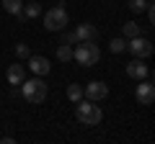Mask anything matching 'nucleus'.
I'll list each match as a JSON object with an SVG mask.
<instances>
[{
  "mask_svg": "<svg viewBox=\"0 0 155 144\" xmlns=\"http://www.w3.org/2000/svg\"><path fill=\"white\" fill-rule=\"evenodd\" d=\"M75 116H78V121L80 124H85V126H98L101 124V118H104V113H101V108L93 103V100H88V98H80L75 103Z\"/></svg>",
  "mask_w": 155,
  "mask_h": 144,
  "instance_id": "1",
  "label": "nucleus"
},
{
  "mask_svg": "<svg viewBox=\"0 0 155 144\" xmlns=\"http://www.w3.org/2000/svg\"><path fill=\"white\" fill-rule=\"evenodd\" d=\"M21 95H23V100L31 103V105L44 103V100H47V83L36 75V77L28 80V83H21Z\"/></svg>",
  "mask_w": 155,
  "mask_h": 144,
  "instance_id": "2",
  "label": "nucleus"
},
{
  "mask_svg": "<svg viewBox=\"0 0 155 144\" xmlns=\"http://www.w3.org/2000/svg\"><path fill=\"white\" fill-rule=\"evenodd\" d=\"M72 59H75L78 64H83V67L98 64V59H101L98 44H93V41H80V44H78V49H72Z\"/></svg>",
  "mask_w": 155,
  "mask_h": 144,
  "instance_id": "3",
  "label": "nucleus"
},
{
  "mask_svg": "<svg viewBox=\"0 0 155 144\" xmlns=\"http://www.w3.org/2000/svg\"><path fill=\"white\" fill-rule=\"evenodd\" d=\"M67 23V11L65 5H54L44 13V28L47 31H62Z\"/></svg>",
  "mask_w": 155,
  "mask_h": 144,
  "instance_id": "4",
  "label": "nucleus"
},
{
  "mask_svg": "<svg viewBox=\"0 0 155 144\" xmlns=\"http://www.w3.org/2000/svg\"><path fill=\"white\" fill-rule=\"evenodd\" d=\"M127 49L132 52L137 59H147V57H153V41L145 39V36H132V39L127 41Z\"/></svg>",
  "mask_w": 155,
  "mask_h": 144,
  "instance_id": "5",
  "label": "nucleus"
},
{
  "mask_svg": "<svg viewBox=\"0 0 155 144\" xmlns=\"http://www.w3.org/2000/svg\"><path fill=\"white\" fill-rule=\"evenodd\" d=\"M106 95H109V85L101 83V80H93V83H88L83 88V98L93 100V103H98V100H104Z\"/></svg>",
  "mask_w": 155,
  "mask_h": 144,
  "instance_id": "6",
  "label": "nucleus"
},
{
  "mask_svg": "<svg viewBox=\"0 0 155 144\" xmlns=\"http://www.w3.org/2000/svg\"><path fill=\"white\" fill-rule=\"evenodd\" d=\"M134 98H137L142 105H153V100H155V85L150 83L147 77H145V80H140L137 90H134Z\"/></svg>",
  "mask_w": 155,
  "mask_h": 144,
  "instance_id": "7",
  "label": "nucleus"
},
{
  "mask_svg": "<svg viewBox=\"0 0 155 144\" xmlns=\"http://www.w3.org/2000/svg\"><path fill=\"white\" fill-rule=\"evenodd\" d=\"M28 70H31L34 75H39V77H44V75H49L52 64H49V59H47V57L31 54V57H28Z\"/></svg>",
  "mask_w": 155,
  "mask_h": 144,
  "instance_id": "8",
  "label": "nucleus"
},
{
  "mask_svg": "<svg viewBox=\"0 0 155 144\" xmlns=\"http://www.w3.org/2000/svg\"><path fill=\"white\" fill-rule=\"evenodd\" d=\"M72 33H75L78 41H96V36H98V31H96L93 23H80Z\"/></svg>",
  "mask_w": 155,
  "mask_h": 144,
  "instance_id": "9",
  "label": "nucleus"
},
{
  "mask_svg": "<svg viewBox=\"0 0 155 144\" xmlns=\"http://www.w3.org/2000/svg\"><path fill=\"white\" fill-rule=\"evenodd\" d=\"M127 75L134 77V80H145L150 75V70H147V64H142V59H134V62L127 64Z\"/></svg>",
  "mask_w": 155,
  "mask_h": 144,
  "instance_id": "10",
  "label": "nucleus"
},
{
  "mask_svg": "<svg viewBox=\"0 0 155 144\" xmlns=\"http://www.w3.org/2000/svg\"><path fill=\"white\" fill-rule=\"evenodd\" d=\"M5 77H8L11 85H21L23 83V64H11L8 72H5Z\"/></svg>",
  "mask_w": 155,
  "mask_h": 144,
  "instance_id": "11",
  "label": "nucleus"
},
{
  "mask_svg": "<svg viewBox=\"0 0 155 144\" xmlns=\"http://www.w3.org/2000/svg\"><path fill=\"white\" fill-rule=\"evenodd\" d=\"M3 8H5V13H11V16H18V18H21L23 0H3Z\"/></svg>",
  "mask_w": 155,
  "mask_h": 144,
  "instance_id": "12",
  "label": "nucleus"
},
{
  "mask_svg": "<svg viewBox=\"0 0 155 144\" xmlns=\"http://www.w3.org/2000/svg\"><path fill=\"white\" fill-rule=\"evenodd\" d=\"M39 13H41V5H39L36 0H34V3H26V5H23V11H21V18H36Z\"/></svg>",
  "mask_w": 155,
  "mask_h": 144,
  "instance_id": "13",
  "label": "nucleus"
},
{
  "mask_svg": "<svg viewBox=\"0 0 155 144\" xmlns=\"http://www.w3.org/2000/svg\"><path fill=\"white\" fill-rule=\"evenodd\" d=\"M57 59H60V62H70V59H72V46H70V44L57 46Z\"/></svg>",
  "mask_w": 155,
  "mask_h": 144,
  "instance_id": "14",
  "label": "nucleus"
},
{
  "mask_svg": "<svg viewBox=\"0 0 155 144\" xmlns=\"http://www.w3.org/2000/svg\"><path fill=\"white\" fill-rule=\"evenodd\" d=\"M67 98H70L72 100V103H78V100H80V98H83V88H80V85H67Z\"/></svg>",
  "mask_w": 155,
  "mask_h": 144,
  "instance_id": "15",
  "label": "nucleus"
},
{
  "mask_svg": "<svg viewBox=\"0 0 155 144\" xmlns=\"http://www.w3.org/2000/svg\"><path fill=\"white\" fill-rule=\"evenodd\" d=\"M109 49L114 52V54H122V52H127V39H114L109 44Z\"/></svg>",
  "mask_w": 155,
  "mask_h": 144,
  "instance_id": "16",
  "label": "nucleus"
},
{
  "mask_svg": "<svg viewBox=\"0 0 155 144\" xmlns=\"http://www.w3.org/2000/svg\"><path fill=\"white\" fill-rule=\"evenodd\" d=\"M147 5H150L147 0H129V11H132V13H145Z\"/></svg>",
  "mask_w": 155,
  "mask_h": 144,
  "instance_id": "17",
  "label": "nucleus"
},
{
  "mask_svg": "<svg viewBox=\"0 0 155 144\" xmlns=\"http://www.w3.org/2000/svg\"><path fill=\"white\" fill-rule=\"evenodd\" d=\"M124 36H127V39L140 36V26H137V23H124Z\"/></svg>",
  "mask_w": 155,
  "mask_h": 144,
  "instance_id": "18",
  "label": "nucleus"
},
{
  "mask_svg": "<svg viewBox=\"0 0 155 144\" xmlns=\"http://www.w3.org/2000/svg\"><path fill=\"white\" fill-rule=\"evenodd\" d=\"M16 57H21V59H28V57H31V49H28V44H16Z\"/></svg>",
  "mask_w": 155,
  "mask_h": 144,
  "instance_id": "19",
  "label": "nucleus"
},
{
  "mask_svg": "<svg viewBox=\"0 0 155 144\" xmlns=\"http://www.w3.org/2000/svg\"><path fill=\"white\" fill-rule=\"evenodd\" d=\"M62 41H65V44H75V33H72V31H65V33H62Z\"/></svg>",
  "mask_w": 155,
  "mask_h": 144,
  "instance_id": "20",
  "label": "nucleus"
},
{
  "mask_svg": "<svg viewBox=\"0 0 155 144\" xmlns=\"http://www.w3.org/2000/svg\"><path fill=\"white\" fill-rule=\"evenodd\" d=\"M145 11H147V21H150V23H155V11H153V5H147Z\"/></svg>",
  "mask_w": 155,
  "mask_h": 144,
  "instance_id": "21",
  "label": "nucleus"
},
{
  "mask_svg": "<svg viewBox=\"0 0 155 144\" xmlns=\"http://www.w3.org/2000/svg\"><path fill=\"white\" fill-rule=\"evenodd\" d=\"M13 142H16L13 136H0V144H13Z\"/></svg>",
  "mask_w": 155,
  "mask_h": 144,
  "instance_id": "22",
  "label": "nucleus"
},
{
  "mask_svg": "<svg viewBox=\"0 0 155 144\" xmlns=\"http://www.w3.org/2000/svg\"><path fill=\"white\" fill-rule=\"evenodd\" d=\"M147 3H153V0H147Z\"/></svg>",
  "mask_w": 155,
  "mask_h": 144,
  "instance_id": "23",
  "label": "nucleus"
}]
</instances>
